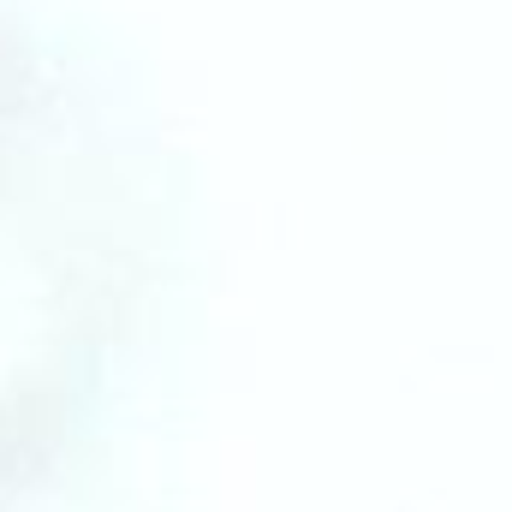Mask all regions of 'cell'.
I'll return each instance as SVG.
<instances>
[{
	"label": "cell",
	"instance_id": "1",
	"mask_svg": "<svg viewBox=\"0 0 512 512\" xmlns=\"http://www.w3.org/2000/svg\"><path fill=\"white\" fill-rule=\"evenodd\" d=\"M173 209L102 60L0 0V512L66 489L120 423L167 292Z\"/></svg>",
	"mask_w": 512,
	"mask_h": 512
}]
</instances>
